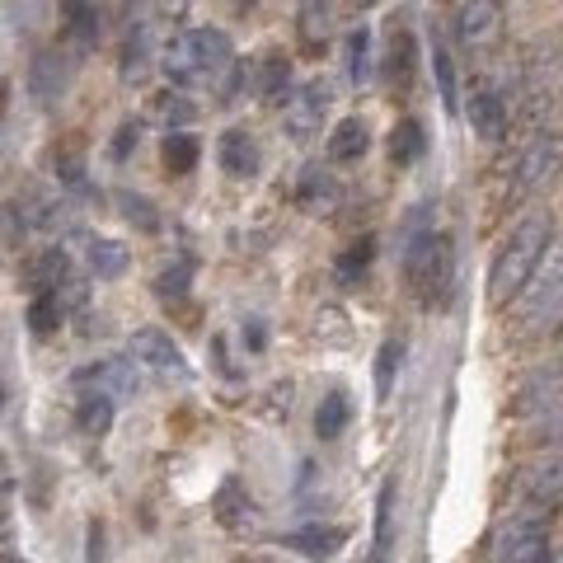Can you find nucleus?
<instances>
[{"label": "nucleus", "mask_w": 563, "mask_h": 563, "mask_svg": "<svg viewBox=\"0 0 563 563\" xmlns=\"http://www.w3.org/2000/svg\"><path fill=\"white\" fill-rule=\"evenodd\" d=\"M549 240H554V221H549L545 212L526 216V221L507 235L503 254H498L493 268H488V301L493 305L521 301V291H526V282H531L535 263H540V254H545Z\"/></svg>", "instance_id": "obj_1"}, {"label": "nucleus", "mask_w": 563, "mask_h": 563, "mask_svg": "<svg viewBox=\"0 0 563 563\" xmlns=\"http://www.w3.org/2000/svg\"><path fill=\"white\" fill-rule=\"evenodd\" d=\"M404 273L413 277V287L427 305H446L451 291H456V244L446 235H409L404 244Z\"/></svg>", "instance_id": "obj_2"}, {"label": "nucleus", "mask_w": 563, "mask_h": 563, "mask_svg": "<svg viewBox=\"0 0 563 563\" xmlns=\"http://www.w3.org/2000/svg\"><path fill=\"white\" fill-rule=\"evenodd\" d=\"M545 503H521L493 535V563H549V535H545Z\"/></svg>", "instance_id": "obj_3"}, {"label": "nucleus", "mask_w": 563, "mask_h": 563, "mask_svg": "<svg viewBox=\"0 0 563 563\" xmlns=\"http://www.w3.org/2000/svg\"><path fill=\"white\" fill-rule=\"evenodd\" d=\"M563 169V132H540V137L521 151L517 169H512V198H526L540 183H549Z\"/></svg>", "instance_id": "obj_4"}, {"label": "nucleus", "mask_w": 563, "mask_h": 563, "mask_svg": "<svg viewBox=\"0 0 563 563\" xmlns=\"http://www.w3.org/2000/svg\"><path fill=\"white\" fill-rule=\"evenodd\" d=\"M188 52H193V66H198L202 85H221V80L235 71V47L221 29H188Z\"/></svg>", "instance_id": "obj_5"}, {"label": "nucleus", "mask_w": 563, "mask_h": 563, "mask_svg": "<svg viewBox=\"0 0 563 563\" xmlns=\"http://www.w3.org/2000/svg\"><path fill=\"white\" fill-rule=\"evenodd\" d=\"M563 287V235H554V240L545 244V254H540V263H535L531 282H526V291H521V305H526V320H540L545 315L549 296H559Z\"/></svg>", "instance_id": "obj_6"}, {"label": "nucleus", "mask_w": 563, "mask_h": 563, "mask_svg": "<svg viewBox=\"0 0 563 563\" xmlns=\"http://www.w3.org/2000/svg\"><path fill=\"white\" fill-rule=\"evenodd\" d=\"M71 76H76V57H66V52H38L29 66V90L38 104H57L61 94L71 90Z\"/></svg>", "instance_id": "obj_7"}, {"label": "nucleus", "mask_w": 563, "mask_h": 563, "mask_svg": "<svg viewBox=\"0 0 563 563\" xmlns=\"http://www.w3.org/2000/svg\"><path fill=\"white\" fill-rule=\"evenodd\" d=\"M132 357L146 362L151 371H160V376H188V362H183L179 343L169 334H160V329H137L132 334Z\"/></svg>", "instance_id": "obj_8"}, {"label": "nucleus", "mask_w": 563, "mask_h": 563, "mask_svg": "<svg viewBox=\"0 0 563 563\" xmlns=\"http://www.w3.org/2000/svg\"><path fill=\"white\" fill-rule=\"evenodd\" d=\"M563 399V366H535L531 376L521 381L517 390V413L531 418V413H549Z\"/></svg>", "instance_id": "obj_9"}, {"label": "nucleus", "mask_w": 563, "mask_h": 563, "mask_svg": "<svg viewBox=\"0 0 563 563\" xmlns=\"http://www.w3.org/2000/svg\"><path fill=\"white\" fill-rule=\"evenodd\" d=\"M465 118H470V127H474V132H479L484 141L507 137V99H503V90H493V85H479V90L470 94V104H465Z\"/></svg>", "instance_id": "obj_10"}, {"label": "nucleus", "mask_w": 563, "mask_h": 563, "mask_svg": "<svg viewBox=\"0 0 563 563\" xmlns=\"http://www.w3.org/2000/svg\"><path fill=\"white\" fill-rule=\"evenodd\" d=\"M80 381H94V390H104L113 404H118V399H137V390H141L132 357H108V362H99V366H85Z\"/></svg>", "instance_id": "obj_11"}, {"label": "nucleus", "mask_w": 563, "mask_h": 563, "mask_svg": "<svg viewBox=\"0 0 563 563\" xmlns=\"http://www.w3.org/2000/svg\"><path fill=\"white\" fill-rule=\"evenodd\" d=\"M521 488H526V503H559L563 498V446L554 451V456H545L540 465H531L526 470V479H521Z\"/></svg>", "instance_id": "obj_12"}, {"label": "nucleus", "mask_w": 563, "mask_h": 563, "mask_svg": "<svg viewBox=\"0 0 563 563\" xmlns=\"http://www.w3.org/2000/svg\"><path fill=\"white\" fill-rule=\"evenodd\" d=\"M263 165V155H259V141L249 137V132H226L221 137V169H226L230 179H254Z\"/></svg>", "instance_id": "obj_13"}, {"label": "nucleus", "mask_w": 563, "mask_h": 563, "mask_svg": "<svg viewBox=\"0 0 563 563\" xmlns=\"http://www.w3.org/2000/svg\"><path fill=\"white\" fill-rule=\"evenodd\" d=\"M66 268H71L66 249H61V244H47L43 254L29 263V287H33V296H43V291H57L61 282H66Z\"/></svg>", "instance_id": "obj_14"}, {"label": "nucleus", "mask_w": 563, "mask_h": 563, "mask_svg": "<svg viewBox=\"0 0 563 563\" xmlns=\"http://www.w3.org/2000/svg\"><path fill=\"white\" fill-rule=\"evenodd\" d=\"M343 540H348L343 526H305V531L287 535V545L296 549V554H310V559H329V554H338Z\"/></svg>", "instance_id": "obj_15"}, {"label": "nucleus", "mask_w": 563, "mask_h": 563, "mask_svg": "<svg viewBox=\"0 0 563 563\" xmlns=\"http://www.w3.org/2000/svg\"><path fill=\"white\" fill-rule=\"evenodd\" d=\"M113 409H118V404H113L104 390H85L76 404V427L85 437H104L108 423H113Z\"/></svg>", "instance_id": "obj_16"}, {"label": "nucleus", "mask_w": 563, "mask_h": 563, "mask_svg": "<svg viewBox=\"0 0 563 563\" xmlns=\"http://www.w3.org/2000/svg\"><path fill=\"white\" fill-rule=\"evenodd\" d=\"M296 193H301V207H310V212H329V207L338 202V183H334L329 169L310 165L301 174V188H296Z\"/></svg>", "instance_id": "obj_17"}, {"label": "nucleus", "mask_w": 563, "mask_h": 563, "mask_svg": "<svg viewBox=\"0 0 563 563\" xmlns=\"http://www.w3.org/2000/svg\"><path fill=\"white\" fill-rule=\"evenodd\" d=\"M366 146H371V137H366V122H357V118H343L329 132V160H362L366 155Z\"/></svg>", "instance_id": "obj_18"}, {"label": "nucleus", "mask_w": 563, "mask_h": 563, "mask_svg": "<svg viewBox=\"0 0 563 563\" xmlns=\"http://www.w3.org/2000/svg\"><path fill=\"white\" fill-rule=\"evenodd\" d=\"M498 5H488V0H474V5H460L456 10V29L465 43H479V38H488V33L498 29Z\"/></svg>", "instance_id": "obj_19"}, {"label": "nucleus", "mask_w": 563, "mask_h": 563, "mask_svg": "<svg viewBox=\"0 0 563 563\" xmlns=\"http://www.w3.org/2000/svg\"><path fill=\"white\" fill-rule=\"evenodd\" d=\"M160 66H165V76L179 85V90H188V85H202L198 80V66H193V52H188V38H169L165 52H160Z\"/></svg>", "instance_id": "obj_20"}, {"label": "nucleus", "mask_w": 563, "mask_h": 563, "mask_svg": "<svg viewBox=\"0 0 563 563\" xmlns=\"http://www.w3.org/2000/svg\"><path fill=\"white\" fill-rule=\"evenodd\" d=\"M348 418H352V404H348V395H343V390L324 395L320 409H315V437H320V442H334L338 432L348 427Z\"/></svg>", "instance_id": "obj_21"}, {"label": "nucleus", "mask_w": 563, "mask_h": 563, "mask_svg": "<svg viewBox=\"0 0 563 563\" xmlns=\"http://www.w3.org/2000/svg\"><path fill=\"white\" fill-rule=\"evenodd\" d=\"M399 366H404V343L390 338V343H381V352H376V399H381V404H390V395H395Z\"/></svg>", "instance_id": "obj_22"}, {"label": "nucleus", "mask_w": 563, "mask_h": 563, "mask_svg": "<svg viewBox=\"0 0 563 563\" xmlns=\"http://www.w3.org/2000/svg\"><path fill=\"white\" fill-rule=\"evenodd\" d=\"M85 259H90V273H94V277L113 282V277L127 268V244H118V240H90Z\"/></svg>", "instance_id": "obj_23"}, {"label": "nucleus", "mask_w": 563, "mask_h": 563, "mask_svg": "<svg viewBox=\"0 0 563 563\" xmlns=\"http://www.w3.org/2000/svg\"><path fill=\"white\" fill-rule=\"evenodd\" d=\"M146 76H151V29L141 24L127 38V47H122V80H146Z\"/></svg>", "instance_id": "obj_24"}, {"label": "nucleus", "mask_w": 563, "mask_h": 563, "mask_svg": "<svg viewBox=\"0 0 563 563\" xmlns=\"http://www.w3.org/2000/svg\"><path fill=\"white\" fill-rule=\"evenodd\" d=\"M198 137H188V132H165V165L169 174H188V169H198Z\"/></svg>", "instance_id": "obj_25"}, {"label": "nucleus", "mask_w": 563, "mask_h": 563, "mask_svg": "<svg viewBox=\"0 0 563 563\" xmlns=\"http://www.w3.org/2000/svg\"><path fill=\"white\" fill-rule=\"evenodd\" d=\"M423 146H427L423 127H418L413 118H404L395 132H390V160H395V165H413V160L423 155Z\"/></svg>", "instance_id": "obj_26"}, {"label": "nucleus", "mask_w": 563, "mask_h": 563, "mask_svg": "<svg viewBox=\"0 0 563 563\" xmlns=\"http://www.w3.org/2000/svg\"><path fill=\"white\" fill-rule=\"evenodd\" d=\"M390 521H395V479L381 484V498H376V563L390 559Z\"/></svg>", "instance_id": "obj_27"}, {"label": "nucleus", "mask_w": 563, "mask_h": 563, "mask_svg": "<svg viewBox=\"0 0 563 563\" xmlns=\"http://www.w3.org/2000/svg\"><path fill=\"white\" fill-rule=\"evenodd\" d=\"M432 76H437V94H442L446 113H456L460 90H456V66H451V52H446V47H432Z\"/></svg>", "instance_id": "obj_28"}, {"label": "nucleus", "mask_w": 563, "mask_h": 563, "mask_svg": "<svg viewBox=\"0 0 563 563\" xmlns=\"http://www.w3.org/2000/svg\"><path fill=\"white\" fill-rule=\"evenodd\" d=\"M348 76H352V85H366V80H371V29L348 33Z\"/></svg>", "instance_id": "obj_29"}, {"label": "nucleus", "mask_w": 563, "mask_h": 563, "mask_svg": "<svg viewBox=\"0 0 563 563\" xmlns=\"http://www.w3.org/2000/svg\"><path fill=\"white\" fill-rule=\"evenodd\" d=\"M371 259H376V240L366 235V240H357L348 254L338 259V282H343V287H352V282H357V277L371 268Z\"/></svg>", "instance_id": "obj_30"}, {"label": "nucleus", "mask_w": 563, "mask_h": 563, "mask_svg": "<svg viewBox=\"0 0 563 563\" xmlns=\"http://www.w3.org/2000/svg\"><path fill=\"white\" fill-rule=\"evenodd\" d=\"M61 315H66V310H61L57 291H43V296H33L29 301V329L33 334H52V329L61 324Z\"/></svg>", "instance_id": "obj_31"}, {"label": "nucleus", "mask_w": 563, "mask_h": 563, "mask_svg": "<svg viewBox=\"0 0 563 563\" xmlns=\"http://www.w3.org/2000/svg\"><path fill=\"white\" fill-rule=\"evenodd\" d=\"M413 66H418V47H413L409 33H395V43H390V80H395V85H409Z\"/></svg>", "instance_id": "obj_32"}, {"label": "nucleus", "mask_w": 563, "mask_h": 563, "mask_svg": "<svg viewBox=\"0 0 563 563\" xmlns=\"http://www.w3.org/2000/svg\"><path fill=\"white\" fill-rule=\"evenodd\" d=\"M118 207H122V216L132 221L137 230H160V212L151 207V198H141V193H118Z\"/></svg>", "instance_id": "obj_33"}, {"label": "nucleus", "mask_w": 563, "mask_h": 563, "mask_svg": "<svg viewBox=\"0 0 563 563\" xmlns=\"http://www.w3.org/2000/svg\"><path fill=\"white\" fill-rule=\"evenodd\" d=\"M188 277H193V263L188 259L169 263V268H160V277H155V291H160L165 301H179V296H188Z\"/></svg>", "instance_id": "obj_34"}, {"label": "nucleus", "mask_w": 563, "mask_h": 563, "mask_svg": "<svg viewBox=\"0 0 563 563\" xmlns=\"http://www.w3.org/2000/svg\"><path fill=\"white\" fill-rule=\"evenodd\" d=\"M66 15H71L76 47H94V38H99V10H90V5H66Z\"/></svg>", "instance_id": "obj_35"}, {"label": "nucleus", "mask_w": 563, "mask_h": 563, "mask_svg": "<svg viewBox=\"0 0 563 563\" xmlns=\"http://www.w3.org/2000/svg\"><path fill=\"white\" fill-rule=\"evenodd\" d=\"M235 493H240V484L230 479L221 493H216V517L226 521V526H240V521H249V498L244 503H235Z\"/></svg>", "instance_id": "obj_36"}, {"label": "nucleus", "mask_w": 563, "mask_h": 563, "mask_svg": "<svg viewBox=\"0 0 563 563\" xmlns=\"http://www.w3.org/2000/svg\"><path fill=\"white\" fill-rule=\"evenodd\" d=\"M0 235H5V244H19L29 235V216H24L19 202H5V207H0Z\"/></svg>", "instance_id": "obj_37"}, {"label": "nucleus", "mask_w": 563, "mask_h": 563, "mask_svg": "<svg viewBox=\"0 0 563 563\" xmlns=\"http://www.w3.org/2000/svg\"><path fill=\"white\" fill-rule=\"evenodd\" d=\"M137 146H141V122H122L118 137H113V146H108V155H113V160H127Z\"/></svg>", "instance_id": "obj_38"}, {"label": "nucleus", "mask_w": 563, "mask_h": 563, "mask_svg": "<svg viewBox=\"0 0 563 563\" xmlns=\"http://www.w3.org/2000/svg\"><path fill=\"white\" fill-rule=\"evenodd\" d=\"M160 118L169 122V132H179V122L193 118V104H188L183 94H165V99H160Z\"/></svg>", "instance_id": "obj_39"}, {"label": "nucleus", "mask_w": 563, "mask_h": 563, "mask_svg": "<svg viewBox=\"0 0 563 563\" xmlns=\"http://www.w3.org/2000/svg\"><path fill=\"white\" fill-rule=\"evenodd\" d=\"M329 15H334L329 5H305V10H301L305 38H324V33H329Z\"/></svg>", "instance_id": "obj_40"}, {"label": "nucleus", "mask_w": 563, "mask_h": 563, "mask_svg": "<svg viewBox=\"0 0 563 563\" xmlns=\"http://www.w3.org/2000/svg\"><path fill=\"white\" fill-rule=\"evenodd\" d=\"M540 427H545V437H549V442H563V399L545 413V418H540Z\"/></svg>", "instance_id": "obj_41"}, {"label": "nucleus", "mask_w": 563, "mask_h": 563, "mask_svg": "<svg viewBox=\"0 0 563 563\" xmlns=\"http://www.w3.org/2000/svg\"><path fill=\"white\" fill-rule=\"evenodd\" d=\"M5 488H15V474H10V465L0 460V493H5Z\"/></svg>", "instance_id": "obj_42"}, {"label": "nucleus", "mask_w": 563, "mask_h": 563, "mask_svg": "<svg viewBox=\"0 0 563 563\" xmlns=\"http://www.w3.org/2000/svg\"><path fill=\"white\" fill-rule=\"evenodd\" d=\"M0 563H19V559H10V554H0Z\"/></svg>", "instance_id": "obj_43"}, {"label": "nucleus", "mask_w": 563, "mask_h": 563, "mask_svg": "<svg viewBox=\"0 0 563 563\" xmlns=\"http://www.w3.org/2000/svg\"><path fill=\"white\" fill-rule=\"evenodd\" d=\"M0 409H5V385H0Z\"/></svg>", "instance_id": "obj_44"}, {"label": "nucleus", "mask_w": 563, "mask_h": 563, "mask_svg": "<svg viewBox=\"0 0 563 563\" xmlns=\"http://www.w3.org/2000/svg\"><path fill=\"white\" fill-rule=\"evenodd\" d=\"M0 517H5V512H0Z\"/></svg>", "instance_id": "obj_45"}]
</instances>
